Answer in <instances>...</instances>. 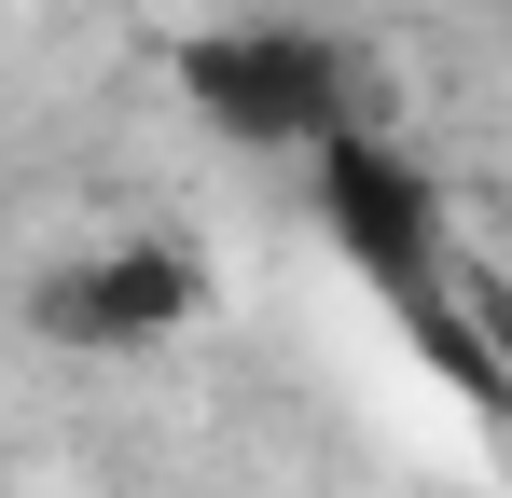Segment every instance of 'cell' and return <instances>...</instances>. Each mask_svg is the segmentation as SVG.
I'll use <instances>...</instances> for the list:
<instances>
[{
	"label": "cell",
	"mask_w": 512,
	"mask_h": 498,
	"mask_svg": "<svg viewBox=\"0 0 512 498\" xmlns=\"http://www.w3.org/2000/svg\"><path fill=\"white\" fill-rule=\"evenodd\" d=\"M208 305H222V277H208V249L167 236V222L56 249V263L28 277V332H42L56 360H153L180 332H208Z\"/></svg>",
	"instance_id": "obj_1"
},
{
	"label": "cell",
	"mask_w": 512,
	"mask_h": 498,
	"mask_svg": "<svg viewBox=\"0 0 512 498\" xmlns=\"http://www.w3.org/2000/svg\"><path fill=\"white\" fill-rule=\"evenodd\" d=\"M180 97L236 153H319L346 125V56L305 14H222V28H180Z\"/></svg>",
	"instance_id": "obj_2"
},
{
	"label": "cell",
	"mask_w": 512,
	"mask_h": 498,
	"mask_svg": "<svg viewBox=\"0 0 512 498\" xmlns=\"http://www.w3.org/2000/svg\"><path fill=\"white\" fill-rule=\"evenodd\" d=\"M305 194H319V222H333V249L402 305V291H429L443 277V180H429L402 139H374L360 111H346L333 139L305 153Z\"/></svg>",
	"instance_id": "obj_3"
},
{
	"label": "cell",
	"mask_w": 512,
	"mask_h": 498,
	"mask_svg": "<svg viewBox=\"0 0 512 498\" xmlns=\"http://www.w3.org/2000/svg\"><path fill=\"white\" fill-rule=\"evenodd\" d=\"M485 332H499V360H512V305H485Z\"/></svg>",
	"instance_id": "obj_4"
}]
</instances>
